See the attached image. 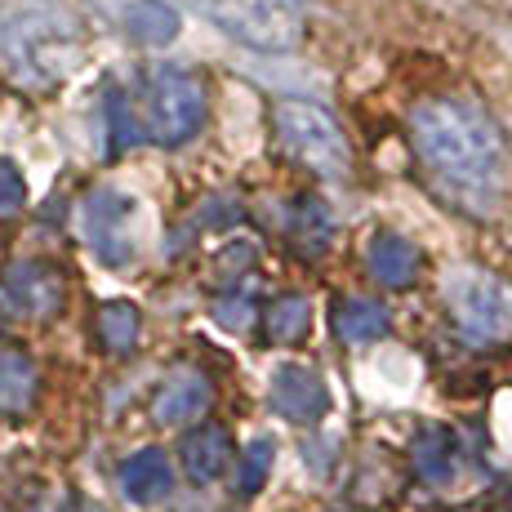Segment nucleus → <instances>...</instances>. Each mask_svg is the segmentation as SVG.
<instances>
[{"label": "nucleus", "instance_id": "nucleus-8", "mask_svg": "<svg viewBox=\"0 0 512 512\" xmlns=\"http://www.w3.org/2000/svg\"><path fill=\"white\" fill-rule=\"evenodd\" d=\"M0 294L9 299V308L23 317H54L63 308V277L41 259H23L14 268H5Z\"/></svg>", "mask_w": 512, "mask_h": 512}, {"label": "nucleus", "instance_id": "nucleus-14", "mask_svg": "<svg viewBox=\"0 0 512 512\" xmlns=\"http://www.w3.org/2000/svg\"><path fill=\"white\" fill-rule=\"evenodd\" d=\"M36 366L27 352L0 348V419H18L36 406Z\"/></svg>", "mask_w": 512, "mask_h": 512}, {"label": "nucleus", "instance_id": "nucleus-7", "mask_svg": "<svg viewBox=\"0 0 512 512\" xmlns=\"http://www.w3.org/2000/svg\"><path fill=\"white\" fill-rule=\"evenodd\" d=\"M268 401H272V410L290 423H317V419H326V410H330V392H326V383H321V374L308 366H294V361L272 370Z\"/></svg>", "mask_w": 512, "mask_h": 512}, {"label": "nucleus", "instance_id": "nucleus-4", "mask_svg": "<svg viewBox=\"0 0 512 512\" xmlns=\"http://www.w3.org/2000/svg\"><path fill=\"white\" fill-rule=\"evenodd\" d=\"M147 134L161 147H183L205 125V85L183 67H156L143 94Z\"/></svg>", "mask_w": 512, "mask_h": 512}, {"label": "nucleus", "instance_id": "nucleus-23", "mask_svg": "<svg viewBox=\"0 0 512 512\" xmlns=\"http://www.w3.org/2000/svg\"><path fill=\"white\" fill-rule=\"evenodd\" d=\"M107 112H112V143H116V152H125V147H134V121L125 116V98L121 94H112V103H107Z\"/></svg>", "mask_w": 512, "mask_h": 512}, {"label": "nucleus", "instance_id": "nucleus-19", "mask_svg": "<svg viewBox=\"0 0 512 512\" xmlns=\"http://www.w3.org/2000/svg\"><path fill=\"white\" fill-rule=\"evenodd\" d=\"M139 330H143V317H139V308H134V303H125V299L103 303V312H98V343H103L107 352H116V357L134 352Z\"/></svg>", "mask_w": 512, "mask_h": 512}, {"label": "nucleus", "instance_id": "nucleus-2", "mask_svg": "<svg viewBox=\"0 0 512 512\" xmlns=\"http://www.w3.org/2000/svg\"><path fill=\"white\" fill-rule=\"evenodd\" d=\"M446 308L455 330L477 348H495L512 339V285L495 272L459 268L446 281Z\"/></svg>", "mask_w": 512, "mask_h": 512}, {"label": "nucleus", "instance_id": "nucleus-21", "mask_svg": "<svg viewBox=\"0 0 512 512\" xmlns=\"http://www.w3.org/2000/svg\"><path fill=\"white\" fill-rule=\"evenodd\" d=\"M214 321H219L223 330H250V321H254V294H250V281L241 285V290H232L223 294L219 303H214Z\"/></svg>", "mask_w": 512, "mask_h": 512}, {"label": "nucleus", "instance_id": "nucleus-15", "mask_svg": "<svg viewBox=\"0 0 512 512\" xmlns=\"http://www.w3.org/2000/svg\"><path fill=\"white\" fill-rule=\"evenodd\" d=\"M125 32H130V41L161 49V45L179 41L183 18H179V9L165 5V0H134V5L125 9Z\"/></svg>", "mask_w": 512, "mask_h": 512}, {"label": "nucleus", "instance_id": "nucleus-16", "mask_svg": "<svg viewBox=\"0 0 512 512\" xmlns=\"http://www.w3.org/2000/svg\"><path fill=\"white\" fill-rule=\"evenodd\" d=\"M388 308H383L379 299H366V294H343L339 303H334V330H339V339L348 343H374L388 334Z\"/></svg>", "mask_w": 512, "mask_h": 512}, {"label": "nucleus", "instance_id": "nucleus-6", "mask_svg": "<svg viewBox=\"0 0 512 512\" xmlns=\"http://www.w3.org/2000/svg\"><path fill=\"white\" fill-rule=\"evenodd\" d=\"M81 228L90 250L107 268H125L134 259V196L116 192V187H98L81 210Z\"/></svg>", "mask_w": 512, "mask_h": 512}, {"label": "nucleus", "instance_id": "nucleus-20", "mask_svg": "<svg viewBox=\"0 0 512 512\" xmlns=\"http://www.w3.org/2000/svg\"><path fill=\"white\" fill-rule=\"evenodd\" d=\"M272 459H277V446L268 437H254L250 446L241 450V464H236V495H259L268 486Z\"/></svg>", "mask_w": 512, "mask_h": 512}, {"label": "nucleus", "instance_id": "nucleus-13", "mask_svg": "<svg viewBox=\"0 0 512 512\" xmlns=\"http://www.w3.org/2000/svg\"><path fill=\"white\" fill-rule=\"evenodd\" d=\"M170 486H174V468H170V455H165V450L147 446L121 464V490H125V499H134V504H156V499L170 495Z\"/></svg>", "mask_w": 512, "mask_h": 512}, {"label": "nucleus", "instance_id": "nucleus-24", "mask_svg": "<svg viewBox=\"0 0 512 512\" xmlns=\"http://www.w3.org/2000/svg\"><path fill=\"white\" fill-rule=\"evenodd\" d=\"M81 512H103V508H98V504H81Z\"/></svg>", "mask_w": 512, "mask_h": 512}, {"label": "nucleus", "instance_id": "nucleus-1", "mask_svg": "<svg viewBox=\"0 0 512 512\" xmlns=\"http://www.w3.org/2000/svg\"><path fill=\"white\" fill-rule=\"evenodd\" d=\"M419 156L459 187H486L504 161V139L495 121L464 98H428L410 116Z\"/></svg>", "mask_w": 512, "mask_h": 512}, {"label": "nucleus", "instance_id": "nucleus-18", "mask_svg": "<svg viewBox=\"0 0 512 512\" xmlns=\"http://www.w3.org/2000/svg\"><path fill=\"white\" fill-rule=\"evenodd\" d=\"M263 321H268V339L272 343L294 348V343H303L308 339V330H312V303L303 299V294H277L272 308L263 312Z\"/></svg>", "mask_w": 512, "mask_h": 512}, {"label": "nucleus", "instance_id": "nucleus-3", "mask_svg": "<svg viewBox=\"0 0 512 512\" xmlns=\"http://www.w3.org/2000/svg\"><path fill=\"white\" fill-rule=\"evenodd\" d=\"M272 121H277L281 143L308 165L321 179H343L348 174V139H343L339 121L326 112L321 103H308V98H285V103L272 107Z\"/></svg>", "mask_w": 512, "mask_h": 512}, {"label": "nucleus", "instance_id": "nucleus-11", "mask_svg": "<svg viewBox=\"0 0 512 512\" xmlns=\"http://www.w3.org/2000/svg\"><path fill=\"white\" fill-rule=\"evenodd\" d=\"M366 268L383 290H410L419 277V250L397 232H374L366 245Z\"/></svg>", "mask_w": 512, "mask_h": 512}, {"label": "nucleus", "instance_id": "nucleus-22", "mask_svg": "<svg viewBox=\"0 0 512 512\" xmlns=\"http://www.w3.org/2000/svg\"><path fill=\"white\" fill-rule=\"evenodd\" d=\"M27 205V183L14 161H0V219H14Z\"/></svg>", "mask_w": 512, "mask_h": 512}, {"label": "nucleus", "instance_id": "nucleus-9", "mask_svg": "<svg viewBox=\"0 0 512 512\" xmlns=\"http://www.w3.org/2000/svg\"><path fill=\"white\" fill-rule=\"evenodd\" d=\"M210 401H214L210 379H205L196 366H179V370L165 374L161 388H156L152 419L161 423V428H183V423L201 419L205 410H210Z\"/></svg>", "mask_w": 512, "mask_h": 512}, {"label": "nucleus", "instance_id": "nucleus-17", "mask_svg": "<svg viewBox=\"0 0 512 512\" xmlns=\"http://www.w3.org/2000/svg\"><path fill=\"white\" fill-rule=\"evenodd\" d=\"M285 232H290V245L303 254V259H321L334 241V219L317 196H303V201L290 210V228Z\"/></svg>", "mask_w": 512, "mask_h": 512}, {"label": "nucleus", "instance_id": "nucleus-5", "mask_svg": "<svg viewBox=\"0 0 512 512\" xmlns=\"http://www.w3.org/2000/svg\"><path fill=\"white\" fill-rule=\"evenodd\" d=\"M214 23L232 36V41L263 49V54H281V49L299 45V9L294 0H214Z\"/></svg>", "mask_w": 512, "mask_h": 512}, {"label": "nucleus", "instance_id": "nucleus-10", "mask_svg": "<svg viewBox=\"0 0 512 512\" xmlns=\"http://www.w3.org/2000/svg\"><path fill=\"white\" fill-rule=\"evenodd\" d=\"M183 472L196 481V486H210V481H219L223 472L232 464V437L223 423H201V428H192L183 437Z\"/></svg>", "mask_w": 512, "mask_h": 512}, {"label": "nucleus", "instance_id": "nucleus-12", "mask_svg": "<svg viewBox=\"0 0 512 512\" xmlns=\"http://www.w3.org/2000/svg\"><path fill=\"white\" fill-rule=\"evenodd\" d=\"M410 459H415V472L428 486H450L459 477V437L441 423H428V428H419Z\"/></svg>", "mask_w": 512, "mask_h": 512}]
</instances>
